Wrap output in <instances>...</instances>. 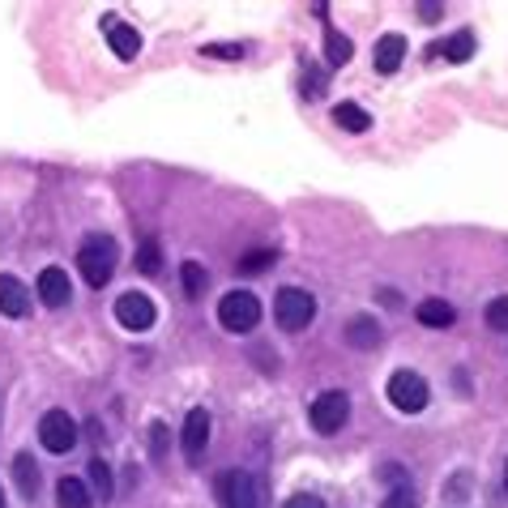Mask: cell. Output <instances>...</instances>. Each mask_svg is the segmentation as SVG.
<instances>
[{
  "instance_id": "9c48e42d",
  "label": "cell",
  "mask_w": 508,
  "mask_h": 508,
  "mask_svg": "<svg viewBox=\"0 0 508 508\" xmlns=\"http://www.w3.org/2000/svg\"><path fill=\"white\" fill-rule=\"evenodd\" d=\"M205 444H210V414L196 406V411H189V419H184L180 449H184L189 458H201V453H205Z\"/></svg>"
},
{
  "instance_id": "9a60e30c",
  "label": "cell",
  "mask_w": 508,
  "mask_h": 508,
  "mask_svg": "<svg viewBox=\"0 0 508 508\" xmlns=\"http://www.w3.org/2000/svg\"><path fill=\"white\" fill-rule=\"evenodd\" d=\"M402 56H406V39L402 35H385L376 43V73H397L402 69Z\"/></svg>"
},
{
  "instance_id": "5b68a950",
  "label": "cell",
  "mask_w": 508,
  "mask_h": 508,
  "mask_svg": "<svg viewBox=\"0 0 508 508\" xmlns=\"http://www.w3.org/2000/svg\"><path fill=\"white\" fill-rule=\"evenodd\" d=\"M308 419H312L316 435H338L342 427H346V419H350V397L338 393V389H329V393H320L312 402Z\"/></svg>"
},
{
  "instance_id": "6da1fadb",
  "label": "cell",
  "mask_w": 508,
  "mask_h": 508,
  "mask_svg": "<svg viewBox=\"0 0 508 508\" xmlns=\"http://www.w3.org/2000/svg\"><path fill=\"white\" fill-rule=\"evenodd\" d=\"M116 261H120V252H116V240L112 235H86L81 240V252H77V269H81V278L90 282V287H107L112 282V273H116Z\"/></svg>"
},
{
  "instance_id": "7402d4cb",
  "label": "cell",
  "mask_w": 508,
  "mask_h": 508,
  "mask_svg": "<svg viewBox=\"0 0 508 508\" xmlns=\"http://www.w3.org/2000/svg\"><path fill=\"white\" fill-rule=\"evenodd\" d=\"M137 269H142V273H158V269H163V248H158V240H154V235H150V240H142Z\"/></svg>"
},
{
  "instance_id": "ba28073f",
  "label": "cell",
  "mask_w": 508,
  "mask_h": 508,
  "mask_svg": "<svg viewBox=\"0 0 508 508\" xmlns=\"http://www.w3.org/2000/svg\"><path fill=\"white\" fill-rule=\"evenodd\" d=\"M218 491H222V504L227 508H257V483L248 470H227L218 479Z\"/></svg>"
},
{
  "instance_id": "4fadbf2b",
  "label": "cell",
  "mask_w": 508,
  "mask_h": 508,
  "mask_svg": "<svg viewBox=\"0 0 508 508\" xmlns=\"http://www.w3.org/2000/svg\"><path fill=\"white\" fill-rule=\"evenodd\" d=\"M381 338H385V334H381V320H376V316H355V320L346 325V342H350L355 350H376Z\"/></svg>"
},
{
  "instance_id": "7a4b0ae2",
  "label": "cell",
  "mask_w": 508,
  "mask_h": 508,
  "mask_svg": "<svg viewBox=\"0 0 508 508\" xmlns=\"http://www.w3.org/2000/svg\"><path fill=\"white\" fill-rule=\"evenodd\" d=\"M218 320H222L227 334H252L257 320H261L257 295H252V290H231V295H222V299H218Z\"/></svg>"
},
{
  "instance_id": "3957f363",
  "label": "cell",
  "mask_w": 508,
  "mask_h": 508,
  "mask_svg": "<svg viewBox=\"0 0 508 508\" xmlns=\"http://www.w3.org/2000/svg\"><path fill=\"white\" fill-rule=\"evenodd\" d=\"M273 316H278V325L287 329V334H299V329H308L316 316V299L308 290L299 287H282L278 290V299H273Z\"/></svg>"
},
{
  "instance_id": "d6986e66",
  "label": "cell",
  "mask_w": 508,
  "mask_h": 508,
  "mask_svg": "<svg viewBox=\"0 0 508 508\" xmlns=\"http://www.w3.org/2000/svg\"><path fill=\"white\" fill-rule=\"evenodd\" d=\"M180 282H184V295H189V299H201L205 287H210V273L196 266V261H184V266H180Z\"/></svg>"
},
{
  "instance_id": "e0dca14e",
  "label": "cell",
  "mask_w": 508,
  "mask_h": 508,
  "mask_svg": "<svg viewBox=\"0 0 508 508\" xmlns=\"http://www.w3.org/2000/svg\"><path fill=\"white\" fill-rule=\"evenodd\" d=\"M13 479H18L26 500H35V491H39V461H35V453H18L13 458Z\"/></svg>"
},
{
  "instance_id": "8992f818",
  "label": "cell",
  "mask_w": 508,
  "mask_h": 508,
  "mask_svg": "<svg viewBox=\"0 0 508 508\" xmlns=\"http://www.w3.org/2000/svg\"><path fill=\"white\" fill-rule=\"evenodd\" d=\"M39 440L48 453H69L77 444V423L69 419V411H48L43 423H39Z\"/></svg>"
},
{
  "instance_id": "44dd1931",
  "label": "cell",
  "mask_w": 508,
  "mask_h": 508,
  "mask_svg": "<svg viewBox=\"0 0 508 508\" xmlns=\"http://www.w3.org/2000/svg\"><path fill=\"white\" fill-rule=\"evenodd\" d=\"M325 51H329V65H346V60L355 56V48H350V39H346V35H338L334 26L325 30Z\"/></svg>"
},
{
  "instance_id": "4316f807",
  "label": "cell",
  "mask_w": 508,
  "mask_h": 508,
  "mask_svg": "<svg viewBox=\"0 0 508 508\" xmlns=\"http://www.w3.org/2000/svg\"><path fill=\"white\" fill-rule=\"evenodd\" d=\"M282 508H325V500H320V496H312V491H299V496H290Z\"/></svg>"
},
{
  "instance_id": "1f68e13d",
  "label": "cell",
  "mask_w": 508,
  "mask_h": 508,
  "mask_svg": "<svg viewBox=\"0 0 508 508\" xmlns=\"http://www.w3.org/2000/svg\"><path fill=\"white\" fill-rule=\"evenodd\" d=\"M504 487H508V466H504Z\"/></svg>"
},
{
  "instance_id": "ac0fdd59",
  "label": "cell",
  "mask_w": 508,
  "mask_h": 508,
  "mask_svg": "<svg viewBox=\"0 0 508 508\" xmlns=\"http://www.w3.org/2000/svg\"><path fill=\"white\" fill-rule=\"evenodd\" d=\"M334 120H338V128H346V133H367V128H372V116L363 112L359 103H338V107H334Z\"/></svg>"
},
{
  "instance_id": "7c38bea8",
  "label": "cell",
  "mask_w": 508,
  "mask_h": 508,
  "mask_svg": "<svg viewBox=\"0 0 508 508\" xmlns=\"http://www.w3.org/2000/svg\"><path fill=\"white\" fill-rule=\"evenodd\" d=\"M0 312L13 316V320L30 312V290H26L13 273H0Z\"/></svg>"
},
{
  "instance_id": "30bf717a",
  "label": "cell",
  "mask_w": 508,
  "mask_h": 508,
  "mask_svg": "<svg viewBox=\"0 0 508 508\" xmlns=\"http://www.w3.org/2000/svg\"><path fill=\"white\" fill-rule=\"evenodd\" d=\"M69 273L65 269H56V266H48L43 273H39V299L48 304V308H65L69 304Z\"/></svg>"
},
{
  "instance_id": "4dcf8cb0",
  "label": "cell",
  "mask_w": 508,
  "mask_h": 508,
  "mask_svg": "<svg viewBox=\"0 0 508 508\" xmlns=\"http://www.w3.org/2000/svg\"><path fill=\"white\" fill-rule=\"evenodd\" d=\"M440 18V4H423V22H435Z\"/></svg>"
},
{
  "instance_id": "cb8c5ba5",
  "label": "cell",
  "mask_w": 508,
  "mask_h": 508,
  "mask_svg": "<svg viewBox=\"0 0 508 508\" xmlns=\"http://www.w3.org/2000/svg\"><path fill=\"white\" fill-rule=\"evenodd\" d=\"M483 320L496 329V334H508V295H500V299H491V304H487Z\"/></svg>"
},
{
  "instance_id": "ffe728a7",
  "label": "cell",
  "mask_w": 508,
  "mask_h": 508,
  "mask_svg": "<svg viewBox=\"0 0 508 508\" xmlns=\"http://www.w3.org/2000/svg\"><path fill=\"white\" fill-rule=\"evenodd\" d=\"M435 48L444 51V56H449V60H470V56H474V35H470V30H458V35H453V39H444V43H435Z\"/></svg>"
},
{
  "instance_id": "83f0119b",
  "label": "cell",
  "mask_w": 508,
  "mask_h": 508,
  "mask_svg": "<svg viewBox=\"0 0 508 508\" xmlns=\"http://www.w3.org/2000/svg\"><path fill=\"white\" fill-rule=\"evenodd\" d=\"M205 56H218V60H240L243 48H235V43H214V48H205Z\"/></svg>"
},
{
  "instance_id": "f1b7e54d",
  "label": "cell",
  "mask_w": 508,
  "mask_h": 508,
  "mask_svg": "<svg viewBox=\"0 0 508 508\" xmlns=\"http://www.w3.org/2000/svg\"><path fill=\"white\" fill-rule=\"evenodd\" d=\"M150 444H154V458H163V449H167V432L154 427V432H150Z\"/></svg>"
},
{
  "instance_id": "52a82bcc",
  "label": "cell",
  "mask_w": 508,
  "mask_h": 508,
  "mask_svg": "<svg viewBox=\"0 0 508 508\" xmlns=\"http://www.w3.org/2000/svg\"><path fill=\"white\" fill-rule=\"evenodd\" d=\"M116 320H120L124 329H133V334H145V329L158 320V312H154L150 295H142V290H128V295H120V299H116Z\"/></svg>"
},
{
  "instance_id": "5bb4252c",
  "label": "cell",
  "mask_w": 508,
  "mask_h": 508,
  "mask_svg": "<svg viewBox=\"0 0 508 508\" xmlns=\"http://www.w3.org/2000/svg\"><path fill=\"white\" fill-rule=\"evenodd\" d=\"M414 316H419V325H427V329H449V325L458 320L453 304H444V299H423V304L414 308Z\"/></svg>"
},
{
  "instance_id": "d6a6232c",
  "label": "cell",
  "mask_w": 508,
  "mask_h": 508,
  "mask_svg": "<svg viewBox=\"0 0 508 508\" xmlns=\"http://www.w3.org/2000/svg\"><path fill=\"white\" fill-rule=\"evenodd\" d=\"M0 508H4V491H0Z\"/></svg>"
},
{
  "instance_id": "277c9868",
  "label": "cell",
  "mask_w": 508,
  "mask_h": 508,
  "mask_svg": "<svg viewBox=\"0 0 508 508\" xmlns=\"http://www.w3.org/2000/svg\"><path fill=\"white\" fill-rule=\"evenodd\" d=\"M427 397H432V393H427V381H423L419 372H411V367H402V372L389 376V402L402 414H419L427 406Z\"/></svg>"
},
{
  "instance_id": "484cf974",
  "label": "cell",
  "mask_w": 508,
  "mask_h": 508,
  "mask_svg": "<svg viewBox=\"0 0 508 508\" xmlns=\"http://www.w3.org/2000/svg\"><path fill=\"white\" fill-rule=\"evenodd\" d=\"M381 508H414V496H411V487L402 483V487H393V491H389V500Z\"/></svg>"
},
{
  "instance_id": "603a6c76",
  "label": "cell",
  "mask_w": 508,
  "mask_h": 508,
  "mask_svg": "<svg viewBox=\"0 0 508 508\" xmlns=\"http://www.w3.org/2000/svg\"><path fill=\"white\" fill-rule=\"evenodd\" d=\"M90 483H95V491L103 496V500H112V491H116V483H112V466L103 458L90 461Z\"/></svg>"
},
{
  "instance_id": "f546056e",
  "label": "cell",
  "mask_w": 508,
  "mask_h": 508,
  "mask_svg": "<svg viewBox=\"0 0 508 508\" xmlns=\"http://www.w3.org/2000/svg\"><path fill=\"white\" fill-rule=\"evenodd\" d=\"M304 90H308V95H320V90H325V81H320V73H312V77H304Z\"/></svg>"
},
{
  "instance_id": "8fae6325",
  "label": "cell",
  "mask_w": 508,
  "mask_h": 508,
  "mask_svg": "<svg viewBox=\"0 0 508 508\" xmlns=\"http://www.w3.org/2000/svg\"><path fill=\"white\" fill-rule=\"evenodd\" d=\"M107 43H112V51H116L120 60H137V51H142V35H137V26L107 18Z\"/></svg>"
},
{
  "instance_id": "2e32d148",
  "label": "cell",
  "mask_w": 508,
  "mask_h": 508,
  "mask_svg": "<svg viewBox=\"0 0 508 508\" xmlns=\"http://www.w3.org/2000/svg\"><path fill=\"white\" fill-rule=\"evenodd\" d=\"M56 504L60 508H95V496L81 479H60L56 483Z\"/></svg>"
},
{
  "instance_id": "d4e9b609",
  "label": "cell",
  "mask_w": 508,
  "mask_h": 508,
  "mask_svg": "<svg viewBox=\"0 0 508 508\" xmlns=\"http://www.w3.org/2000/svg\"><path fill=\"white\" fill-rule=\"evenodd\" d=\"M273 261H278L273 248H257V252H248V257L240 261V273H261V269H269Z\"/></svg>"
}]
</instances>
